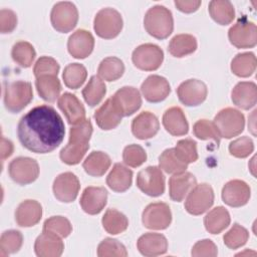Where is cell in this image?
<instances>
[{
	"instance_id": "obj_1",
	"label": "cell",
	"mask_w": 257,
	"mask_h": 257,
	"mask_svg": "<svg viewBox=\"0 0 257 257\" xmlns=\"http://www.w3.org/2000/svg\"><path fill=\"white\" fill-rule=\"evenodd\" d=\"M65 126L56 110L46 104L31 108L19 120L17 137L20 144L35 154H48L63 142Z\"/></svg>"
},
{
	"instance_id": "obj_2",
	"label": "cell",
	"mask_w": 257,
	"mask_h": 257,
	"mask_svg": "<svg viewBox=\"0 0 257 257\" xmlns=\"http://www.w3.org/2000/svg\"><path fill=\"white\" fill-rule=\"evenodd\" d=\"M91 135L92 124L89 119L85 118L80 123L71 126L69 131V141L59 153L60 160L69 166L80 163L89 149Z\"/></svg>"
},
{
	"instance_id": "obj_3",
	"label": "cell",
	"mask_w": 257,
	"mask_h": 257,
	"mask_svg": "<svg viewBox=\"0 0 257 257\" xmlns=\"http://www.w3.org/2000/svg\"><path fill=\"white\" fill-rule=\"evenodd\" d=\"M144 26L151 36L166 39L174 30L173 14L163 5L153 6L145 14Z\"/></svg>"
},
{
	"instance_id": "obj_4",
	"label": "cell",
	"mask_w": 257,
	"mask_h": 257,
	"mask_svg": "<svg viewBox=\"0 0 257 257\" xmlns=\"http://www.w3.org/2000/svg\"><path fill=\"white\" fill-rule=\"evenodd\" d=\"M32 99L33 91L30 82L16 80L7 83L4 87V104L6 109L12 113L24 109Z\"/></svg>"
},
{
	"instance_id": "obj_5",
	"label": "cell",
	"mask_w": 257,
	"mask_h": 257,
	"mask_svg": "<svg viewBox=\"0 0 257 257\" xmlns=\"http://www.w3.org/2000/svg\"><path fill=\"white\" fill-rule=\"evenodd\" d=\"M213 123L220 138L232 139L243 132L245 118L244 114L238 109L226 107L216 114Z\"/></svg>"
},
{
	"instance_id": "obj_6",
	"label": "cell",
	"mask_w": 257,
	"mask_h": 257,
	"mask_svg": "<svg viewBox=\"0 0 257 257\" xmlns=\"http://www.w3.org/2000/svg\"><path fill=\"white\" fill-rule=\"evenodd\" d=\"M122 25L120 13L113 8L100 9L93 20V29L96 35L103 39L116 37L121 31Z\"/></svg>"
},
{
	"instance_id": "obj_7",
	"label": "cell",
	"mask_w": 257,
	"mask_h": 257,
	"mask_svg": "<svg viewBox=\"0 0 257 257\" xmlns=\"http://www.w3.org/2000/svg\"><path fill=\"white\" fill-rule=\"evenodd\" d=\"M50 21L53 28L60 33L71 31L78 21V11L76 6L69 1L57 2L52 7Z\"/></svg>"
},
{
	"instance_id": "obj_8",
	"label": "cell",
	"mask_w": 257,
	"mask_h": 257,
	"mask_svg": "<svg viewBox=\"0 0 257 257\" xmlns=\"http://www.w3.org/2000/svg\"><path fill=\"white\" fill-rule=\"evenodd\" d=\"M214 198V191L209 184L196 185L187 196L185 209L191 215H202L212 207Z\"/></svg>"
},
{
	"instance_id": "obj_9",
	"label": "cell",
	"mask_w": 257,
	"mask_h": 257,
	"mask_svg": "<svg viewBox=\"0 0 257 257\" xmlns=\"http://www.w3.org/2000/svg\"><path fill=\"white\" fill-rule=\"evenodd\" d=\"M132 60L135 66L141 70L154 71L163 63L164 52L160 46L153 43L139 45L132 54Z\"/></svg>"
},
{
	"instance_id": "obj_10",
	"label": "cell",
	"mask_w": 257,
	"mask_h": 257,
	"mask_svg": "<svg viewBox=\"0 0 257 257\" xmlns=\"http://www.w3.org/2000/svg\"><path fill=\"white\" fill-rule=\"evenodd\" d=\"M8 173L13 182L25 186L33 183L39 176L38 163L28 157H18L8 166Z\"/></svg>"
},
{
	"instance_id": "obj_11",
	"label": "cell",
	"mask_w": 257,
	"mask_h": 257,
	"mask_svg": "<svg viewBox=\"0 0 257 257\" xmlns=\"http://www.w3.org/2000/svg\"><path fill=\"white\" fill-rule=\"evenodd\" d=\"M232 45L237 48H253L257 43V27L245 17L240 18L228 31Z\"/></svg>"
},
{
	"instance_id": "obj_12",
	"label": "cell",
	"mask_w": 257,
	"mask_h": 257,
	"mask_svg": "<svg viewBox=\"0 0 257 257\" xmlns=\"http://www.w3.org/2000/svg\"><path fill=\"white\" fill-rule=\"evenodd\" d=\"M144 226L151 230L167 229L172 222V213L170 206L163 202L149 204L142 215Z\"/></svg>"
},
{
	"instance_id": "obj_13",
	"label": "cell",
	"mask_w": 257,
	"mask_h": 257,
	"mask_svg": "<svg viewBox=\"0 0 257 257\" xmlns=\"http://www.w3.org/2000/svg\"><path fill=\"white\" fill-rule=\"evenodd\" d=\"M138 188L148 196L159 197L165 192V177L162 170L150 166L139 172L137 176Z\"/></svg>"
},
{
	"instance_id": "obj_14",
	"label": "cell",
	"mask_w": 257,
	"mask_h": 257,
	"mask_svg": "<svg viewBox=\"0 0 257 257\" xmlns=\"http://www.w3.org/2000/svg\"><path fill=\"white\" fill-rule=\"evenodd\" d=\"M79 189V181L71 172H65L58 175L54 179L52 186L54 197L63 203L73 202L78 195Z\"/></svg>"
},
{
	"instance_id": "obj_15",
	"label": "cell",
	"mask_w": 257,
	"mask_h": 257,
	"mask_svg": "<svg viewBox=\"0 0 257 257\" xmlns=\"http://www.w3.org/2000/svg\"><path fill=\"white\" fill-rule=\"evenodd\" d=\"M179 100L186 106H197L205 101L208 88L199 79H188L182 82L177 88Z\"/></svg>"
},
{
	"instance_id": "obj_16",
	"label": "cell",
	"mask_w": 257,
	"mask_h": 257,
	"mask_svg": "<svg viewBox=\"0 0 257 257\" xmlns=\"http://www.w3.org/2000/svg\"><path fill=\"white\" fill-rule=\"evenodd\" d=\"M221 196L226 205L238 208L248 203L251 196V189L242 180H232L224 185Z\"/></svg>"
},
{
	"instance_id": "obj_17",
	"label": "cell",
	"mask_w": 257,
	"mask_h": 257,
	"mask_svg": "<svg viewBox=\"0 0 257 257\" xmlns=\"http://www.w3.org/2000/svg\"><path fill=\"white\" fill-rule=\"evenodd\" d=\"M141 91L149 102L156 103L165 100L169 96L171 86L165 77L153 74L144 80L141 85Z\"/></svg>"
},
{
	"instance_id": "obj_18",
	"label": "cell",
	"mask_w": 257,
	"mask_h": 257,
	"mask_svg": "<svg viewBox=\"0 0 257 257\" xmlns=\"http://www.w3.org/2000/svg\"><path fill=\"white\" fill-rule=\"evenodd\" d=\"M94 47V38L92 34L85 29H78L73 32L67 41L69 54L77 59H83L89 56Z\"/></svg>"
},
{
	"instance_id": "obj_19",
	"label": "cell",
	"mask_w": 257,
	"mask_h": 257,
	"mask_svg": "<svg viewBox=\"0 0 257 257\" xmlns=\"http://www.w3.org/2000/svg\"><path fill=\"white\" fill-rule=\"evenodd\" d=\"M111 97L120 110L122 116H130L134 114L142 105L141 93L133 86H123L119 88Z\"/></svg>"
},
{
	"instance_id": "obj_20",
	"label": "cell",
	"mask_w": 257,
	"mask_h": 257,
	"mask_svg": "<svg viewBox=\"0 0 257 257\" xmlns=\"http://www.w3.org/2000/svg\"><path fill=\"white\" fill-rule=\"evenodd\" d=\"M107 202V191L103 187H86L80 197L82 210L89 215L100 213Z\"/></svg>"
},
{
	"instance_id": "obj_21",
	"label": "cell",
	"mask_w": 257,
	"mask_h": 257,
	"mask_svg": "<svg viewBox=\"0 0 257 257\" xmlns=\"http://www.w3.org/2000/svg\"><path fill=\"white\" fill-rule=\"evenodd\" d=\"M57 105L69 124L75 125L85 119V108L74 94L64 92L59 96Z\"/></svg>"
},
{
	"instance_id": "obj_22",
	"label": "cell",
	"mask_w": 257,
	"mask_h": 257,
	"mask_svg": "<svg viewBox=\"0 0 257 257\" xmlns=\"http://www.w3.org/2000/svg\"><path fill=\"white\" fill-rule=\"evenodd\" d=\"M64 250V244L58 235L43 231L34 243L35 254L39 257H59Z\"/></svg>"
},
{
	"instance_id": "obj_23",
	"label": "cell",
	"mask_w": 257,
	"mask_h": 257,
	"mask_svg": "<svg viewBox=\"0 0 257 257\" xmlns=\"http://www.w3.org/2000/svg\"><path fill=\"white\" fill-rule=\"evenodd\" d=\"M121 118L122 114L114 103L112 97L107 98L94 112L95 122L103 131L115 128L120 123Z\"/></svg>"
},
{
	"instance_id": "obj_24",
	"label": "cell",
	"mask_w": 257,
	"mask_h": 257,
	"mask_svg": "<svg viewBox=\"0 0 257 257\" xmlns=\"http://www.w3.org/2000/svg\"><path fill=\"white\" fill-rule=\"evenodd\" d=\"M160 128L158 117L150 112L143 111L132 122V133L139 140H149L155 137Z\"/></svg>"
},
{
	"instance_id": "obj_25",
	"label": "cell",
	"mask_w": 257,
	"mask_h": 257,
	"mask_svg": "<svg viewBox=\"0 0 257 257\" xmlns=\"http://www.w3.org/2000/svg\"><path fill=\"white\" fill-rule=\"evenodd\" d=\"M197 185L195 176L189 172L173 175L169 180V195L175 202H182Z\"/></svg>"
},
{
	"instance_id": "obj_26",
	"label": "cell",
	"mask_w": 257,
	"mask_h": 257,
	"mask_svg": "<svg viewBox=\"0 0 257 257\" xmlns=\"http://www.w3.org/2000/svg\"><path fill=\"white\" fill-rule=\"evenodd\" d=\"M137 247L142 255L154 257L163 255L167 252L168 241L163 234L146 233L138 239Z\"/></svg>"
},
{
	"instance_id": "obj_27",
	"label": "cell",
	"mask_w": 257,
	"mask_h": 257,
	"mask_svg": "<svg viewBox=\"0 0 257 257\" xmlns=\"http://www.w3.org/2000/svg\"><path fill=\"white\" fill-rule=\"evenodd\" d=\"M162 122L166 131L175 137L185 136L189 132V123L183 109L179 106L168 108L162 118Z\"/></svg>"
},
{
	"instance_id": "obj_28",
	"label": "cell",
	"mask_w": 257,
	"mask_h": 257,
	"mask_svg": "<svg viewBox=\"0 0 257 257\" xmlns=\"http://www.w3.org/2000/svg\"><path fill=\"white\" fill-rule=\"evenodd\" d=\"M231 98L236 106L245 110L250 109L257 102L256 84L252 81L238 82L232 89Z\"/></svg>"
},
{
	"instance_id": "obj_29",
	"label": "cell",
	"mask_w": 257,
	"mask_h": 257,
	"mask_svg": "<svg viewBox=\"0 0 257 257\" xmlns=\"http://www.w3.org/2000/svg\"><path fill=\"white\" fill-rule=\"evenodd\" d=\"M42 217V207L35 200H25L19 204L15 211V221L20 227H32Z\"/></svg>"
},
{
	"instance_id": "obj_30",
	"label": "cell",
	"mask_w": 257,
	"mask_h": 257,
	"mask_svg": "<svg viewBox=\"0 0 257 257\" xmlns=\"http://www.w3.org/2000/svg\"><path fill=\"white\" fill-rule=\"evenodd\" d=\"M133 182V172L120 163L113 165L106 177V185L114 192L122 193L130 189Z\"/></svg>"
},
{
	"instance_id": "obj_31",
	"label": "cell",
	"mask_w": 257,
	"mask_h": 257,
	"mask_svg": "<svg viewBox=\"0 0 257 257\" xmlns=\"http://www.w3.org/2000/svg\"><path fill=\"white\" fill-rule=\"evenodd\" d=\"M35 86L40 97L48 102H54L61 91V83L57 75L53 74L36 77Z\"/></svg>"
},
{
	"instance_id": "obj_32",
	"label": "cell",
	"mask_w": 257,
	"mask_h": 257,
	"mask_svg": "<svg viewBox=\"0 0 257 257\" xmlns=\"http://www.w3.org/2000/svg\"><path fill=\"white\" fill-rule=\"evenodd\" d=\"M111 160L109 156L100 151L90 153L84 160L82 167L86 174L91 177H101L109 169Z\"/></svg>"
},
{
	"instance_id": "obj_33",
	"label": "cell",
	"mask_w": 257,
	"mask_h": 257,
	"mask_svg": "<svg viewBox=\"0 0 257 257\" xmlns=\"http://www.w3.org/2000/svg\"><path fill=\"white\" fill-rule=\"evenodd\" d=\"M230 214L222 206L212 209L204 218L205 228L211 234H220L230 225Z\"/></svg>"
},
{
	"instance_id": "obj_34",
	"label": "cell",
	"mask_w": 257,
	"mask_h": 257,
	"mask_svg": "<svg viewBox=\"0 0 257 257\" xmlns=\"http://www.w3.org/2000/svg\"><path fill=\"white\" fill-rule=\"evenodd\" d=\"M197 46L195 36L191 34H178L171 39L168 50L174 57L181 58L195 52Z\"/></svg>"
},
{
	"instance_id": "obj_35",
	"label": "cell",
	"mask_w": 257,
	"mask_h": 257,
	"mask_svg": "<svg viewBox=\"0 0 257 257\" xmlns=\"http://www.w3.org/2000/svg\"><path fill=\"white\" fill-rule=\"evenodd\" d=\"M208 9L212 19L220 25L230 24L235 17L234 6L227 0H213L209 3Z\"/></svg>"
},
{
	"instance_id": "obj_36",
	"label": "cell",
	"mask_w": 257,
	"mask_h": 257,
	"mask_svg": "<svg viewBox=\"0 0 257 257\" xmlns=\"http://www.w3.org/2000/svg\"><path fill=\"white\" fill-rule=\"evenodd\" d=\"M257 65L256 56L253 52L238 53L231 61V71L239 77L251 76Z\"/></svg>"
},
{
	"instance_id": "obj_37",
	"label": "cell",
	"mask_w": 257,
	"mask_h": 257,
	"mask_svg": "<svg viewBox=\"0 0 257 257\" xmlns=\"http://www.w3.org/2000/svg\"><path fill=\"white\" fill-rule=\"evenodd\" d=\"M101 224L108 234L117 235L127 229L128 220L124 214L116 209H107L101 219Z\"/></svg>"
},
{
	"instance_id": "obj_38",
	"label": "cell",
	"mask_w": 257,
	"mask_h": 257,
	"mask_svg": "<svg viewBox=\"0 0 257 257\" xmlns=\"http://www.w3.org/2000/svg\"><path fill=\"white\" fill-rule=\"evenodd\" d=\"M124 72V64L117 57L109 56L101 60L98 65V76L106 81H114L122 76Z\"/></svg>"
},
{
	"instance_id": "obj_39",
	"label": "cell",
	"mask_w": 257,
	"mask_h": 257,
	"mask_svg": "<svg viewBox=\"0 0 257 257\" xmlns=\"http://www.w3.org/2000/svg\"><path fill=\"white\" fill-rule=\"evenodd\" d=\"M106 93V86L98 75H92L82 89V96L89 106L97 105Z\"/></svg>"
},
{
	"instance_id": "obj_40",
	"label": "cell",
	"mask_w": 257,
	"mask_h": 257,
	"mask_svg": "<svg viewBox=\"0 0 257 257\" xmlns=\"http://www.w3.org/2000/svg\"><path fill=\"white\" fill-rule=\"evenodd\" d=\"M87 77L86 68L80 63H70L65 66L62 78L64 84L71 89L79 88L85 81Z\"/></svg>"
},
{
	"instance_id": "obj_41",
	"label": "cell",
	"mask_w": 257,
	"mask_h": 257,
	"mask_svg": "<svg viewBox=\"0 0 257 257\" xmlns=\"http://www.w3.org/2000/svg\"><path fill=\"white\" fill-rule=\"evenodd\" d=\"M12 59L21 67L27 68L30 67L35 56L36 52L32 44L27 41H18L16 42L11 50Z\"/></svg>"
},
{
	"instance_id": "obj_42",
	"label": "cell",
	"mask_w": 257,
	"mask_h": 257,
	"mask_svg": "<svg viewBox=\"0 0 257 257\" xmlns=\"http://www.w3.org/2000/svg\"><path fill=\"white\" fill-rule=\"evenodd\" d=\"M159 166L167 174H180L186 172L188 165L181 162L175 154L174 148L165 150L159 157Z\"/></svg>"
},
{
	"instance_id": "obj_43",
	"label": "cell",
	"mask_w": 257,
	"mask_h": 257,
	"mask_svg": "<svg viewBox=\"0 0 257 257\" xmlns=\"http://www.w3.org/2000/svg\"><path fill=\"white\" fill-rule=\"evenodd\" d=\"M23 244V236L17 230H8L2 233L0 238V255L7 256L20 250Z\"/></svg>"
},
{
	"instance_id": "obj_44",
	"label": "cell",
	"mask_w": 257,
	"mask_h": 257,
	"mask_svg": "<svg viewBox=\"0 0 257 257\" xmlns=\"http://www.w3.org/2000/svg\"><path fill=\"white\" fill-rule=\"evenodd\" d=\"M249 239V232L246 228L235 223L223 236L224 244L230 249H238L246 244Z\"/></svg>"
},
{
	"instance_id": "obj_45",
	"label": "cell",
	"mask_w": 257,
	"mask_h": 257,
	"mask_svg": "<svg viewBox=\"0 0 257 257\" xmlns=\"http://www.w3.org/2000/svg\"><path fill=\"white\" fill-rule=\"evenodd\" d=\"M174 150L178 159L187 165L198 160L197 143L192 139H184L179 141Z\"/></svg>"
},
{
	"instance_id": "obj_46",
	"label": "cell",
	"mask_w": 257,
	"mask_h": 257,
	"mask_svg": "<svg viewBox=\"0 0 257 257\" xmlns=\"http://www.w3.org/2000/svg\"><path fill=\"white\" fill-rule=\"evenodd\" d=\"M43 231L51 232L61 238H65L70 235L72 226L67 218L63 216H52L44 221Z\"/></svg>"
},
{
	"instance_id": "obj_47",
	"label": "cell",
	"mask_w": 257,
	"mask_h": 257,
	"mask_svg": "<svg viewBox=\"0 0 257 257\" xmlns=\"http://www.w3.org/2000/svg\"><path fill=\"white\" fill-rule=\"evenodd\" d=\"M97 256L99 257H125L127 251L125 247L116 239L105 238L102 240L97 247Z\"/></svg>"
},
{
	"instance_id": "obj_48",
	"label": "cell",
	"mask_w": 257,
	"mask_h": 257,
	"mask_svg": "<svg viewBox=\"0 0 257 257\" xmlns=\"http://www.w3.org/2000/svg\"><path fill=\"white\" fill-rule=\"evenodd\" d=\"M193 133L195 137L200 140H213L217 146L220 144V136L214 123L208 119H199L193 125Z\"/></svg>"
},
{
	"instance_id": "obj_49",
	"label": "cell",
	"mask_w": 257,
	"mask_h": 257,
	"mask_svg": "<svg viewBox=\"0 0 257 257\" xmlns=\"http://www.w3.org/2000/svg\"><path fill=\"white\" fill-rule=\"evenodd\" d=\"M122 160L126 166L137 168L147 161V153L140 145L132 144L123 149Z\"/></svg>"
},
{
	"instance_id": "obj_50",
	"label": "cell",
	"mask_w": 257,
	"mask_h": 257,
	"mask_svg": "<svg viewBox=\"0 0 257 257\" xmlns=\"http://www.w3.org/2000/svg\"><path fill=\"white\" fill-rule=\"evenodd\" d=\"M254 151V143L248 137H241L229 145V153L231 156L239 159L249 157Z\"/></svg>"
},
{
	"instance_id": "obj_51",
	"label": "cell",
	"mask_w": 257,
	"mask_h": 257,
	"mask_svg": "<svg viewBox=\"0 0 257 257\" xmlns=\"http://www.w3.org/2000/svg\"><path fill=\"white\" fill-rule=\"evenodd\" d=\"M59 69H60V66L54 58L50 56H41L40 58L37 59V61L34 64L33 73L35 77H39L41 75H46V74L57 75L59 72Z\"/></svg>"
},
{
	"instance_id": "obj_52",
	"label": "cell",
	"mask_w": 257,
	"mask_h": 257,
	"mask_svg": "<svg viewBox=\"0 0 257 257\" xmlns=\"http://www.w3.org/2000/svg\"><path fill=\"white\" fill-rule=\"evenodd\" d=\"M192 256L194 257H215L218 254L217 246L215 243L210 239H204L198 241L192 248L191 252Z\"/></svg>"
},
{
	"instance_id": "obj_53",
	"label": "cell",
	"mask_w": 257,
	"mask_h": 257,
	"mask_svg": "<svg viewBox=\"0 0 257 257\" xmlns=\"http://www.w3.org/2000/svg\"><path fill=\"white\" fill-rule=\"evenodd\" d=\"M17 25V16L10 9H1L0 11V31L3 34L11 33Z\"/></svg>"
},
{
	"instance_id": "obj_54",
	"label": "cell",
	"mask_w": 257,
	"mask_h": 257,
	"mask_svg": "<svg viewBox=\"0 0 257 257\" xmlns=\"http://www.w3.org/2000/svg\"><path fill=\"white\" fill-rule=\"evenodd\" d=\"M200 0H176L175 5L178 10L184 13H193L201 6Z\"/></svg>"
},
{
	"instance_id": "obj_55",
	"label": "cell",
	"mask_w": 257,
	"mask_h": 257,
	"mask_svg": "<svg viewBox=\"0 0 257 257\" xmlns=\"http://www.w3.org/2000/svg\"><path fill=\"white\" fill-rule=\"evenodd\" d=\"M13 144L11 141L5 139L2 137L1 139V160L5 161L7 158H9L13 154Z\"/></svg>"
}]
</instances>
